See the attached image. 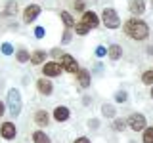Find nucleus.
<instances>
[{
	"label": "nucleus",
	"mask_w": 153,
	"mask_h": 143,
	"mask_svg": "<svg viewBox=\"0 0 153 143\" xmlns=\"http://www.w3.org/2000/svg\"><path fill=\"white\" fill-rule=\"evenodd\" d=\"M124 32H126V36H130L132 40H146L147 36H149V27H147L146 21H142V19L138 17H130L126 19V23H124Z\"/></svg>",
	"instance_id": "nucleus-1"
},
{
	"label": "nucleus",
	"mask_w": 153,
	"mask_h": 143,
	"mask_svg": "<svg viewBox=\"0 0 153 143\" xmlns=\"http://www.w3.org/2000/svg\"><path fill=\"white\" fill-rule=\"evenodd\" d=\"M8 109H10V114L12 116H17L19 113H21V94H19V90L12 88L8 92Z\"/></svg>",
	"instance_id": "nucleus-2"
},
{
	"label": "nucleus",
	"mask_w": 153,
	"mask_h": 143,
	"mask_svg": "<svg viewBox=\"0 0 153 143\" xmlns=\"http://www.w3.org/2000/svg\"><path fill=\"white\" fill-rule=\"evenodd\" d=\"M102 21L107 29H117L121 25V19H119V13L115 12L113 8H105L103 13H102Z\"/></svg>",
	"instance_id": "nucleus-3"
},
{
	"label": "nucleus",
	"mask_w": 153,
	"mask_h": 143,
	"mask_svg": "<svg viewBox=\"0 0 153 143\" xmlns=\"http://www.w3.org/2000/svg\"><path fill=\"white\" fill-rule=\"evenodd\" d=\"M59 65L63 67V71H67V73H73V74L79 73V63H76V59L69 54H63L59 57Z\"/></svg>",
	"instance_id": "nucleus-4"
},
{
	"label": "nucleus",
	"mask_w": 153,
	"mask_h": 143,
	"mask_svg": "<svg viewBox=\"0 0 153 143\" xmlns=\"http://www.w3.org/2000/svg\"><path fill=\"white\" fill-rule=\"evenodd\" d=\"M126 124H128V128H130V130H134V132L146 130V116H143V114H140V113H134V114H130V116H128Z\"/></svg>",
	"instance_id": "nucleus-5"
},
{
	"label": "nucleus",
	"mask_w": 153,
	"mask_h": 143,
	"mask_svg": "<svg viewBox=\"0 0 153 143\" xmlns=\"http://www.w3.org/2000/svg\"><path fill=\"white\" fill-rule=\"evenodd\" d=\"M61 71H63V67L59 63H56V61H48V63H44V67H42V74L44 76H59Z\"/></svg>",
	"instance_id": "nucleus-6"
},
{
	"label": "nucleus",
	"mask_w": 153,
	"mask_h": 143,
	"mask_svg": "<svg viewBox=\"0 0 153 143\" xmlns=\"http://www.w3.org/2000/svg\"><path fill=\"white\" fill-rule=\"evenodd\" d=\"M38 15H40V6H38V4H31V6H27L25 12H23V21L31 23V21H35Z\"/></svg>",
	"instance_id": "nucleus-7"
},
{
	"label": "nucleus",
	"mask_w": 153,
	"mask_h": 143,
	"mask_svg": "<svg viewBox=\"0 0 153 143\" xmlns=\"http://www.w3.org/2000/svg\"><path fill=\"white\" fill-rule=\"evenodd\" d=\"M16 133H17V130H16V126H13L12 122H4L2 126H0V136H2L4 139H13Z\"/></svg>",
	"instance_id": "nucleus-8"
},
{
	"label": "nucleus",
	"mask_w": 153,
	"mask_h": 143,
	"mask_svg": "<svg viewBox=\"0 0 153 143\" xmlns=\"http://www.w3.org/2000/svg\"><path fill=\"white\" fill-rule=\"evenodd\" d=\"M80 21L86 23V25H88L90 29H96V27L100 25V17H98V13H94V12H84Z\"/></svg>",
	"instance_id": "nucleus-9"
},
{
	"label": "nucleus",
	"mask_w": 153,
	"mask_h": 143,
	"mask_svg": "<svg viewBox=\"0 0 153 143\" xmlns=\"http://www.w3.org/2000/svg\"><path fill=\"white\" fill-rule=\"evenodd\" d=\"M36 88H38V92L42 95H50L54 92V86H52V82L48 78H38L36 80Z\"/></svg>",
	"instance_id": "nucleus-10"
},
{
	"label": "nucleus",
	"mask_w": 153,
	"mask_h": 143,
	"mask_svg": "<svg viewBox=\"0 0 153 143\" xmlns=\"http://www.w3.org/2000/svg\"><path fill=\"white\" fill-rule=\"evenodd\" d=\"M76 82H79L80 88H88L90 86V73L86 69H79V73H76Z\"/></svg>",
	"instance_id": "nucleus-11"
},
{
	"label": "nucleus",
	"mask_w": 153,
	"mask_h": 143,
	"mask_svg": "<svg viewBox=\"0 0 153 143\" xmlns=\"http://www.w3.org/2000/svg\"><path fill=\"white\" fill-rule=\"evenodd\" d=\"M69 116H71V111H69L67 107H63V105L56 107V111H54V118H56L57 122H65Z\"/></svg>",
	"instance_id": "nucleus-12"
},
{
	"label": "nucleus",
	"mask_w": 153,
	"mask_h": 143,
	"mask_svg": "<svg viewBox=\"0 0 153 143\" xmlns=\"http://www.w3.org/2000/svg\"><path fill=\"white\" fill-rule=\"evenodd\" d=\"M130 12L134 13V17L142 15V13L146 12V2H143V0H132L130 2Z\"/></svg>",
	"instance_id": "nucleus-13"
},
{
	"label": "nucleus",
	"mask_w": 153,
	"mask_h": 143,
	"mask_svg": "<svg viewBox=\"0 0 153 143\" xmlns=\"http://www.w3.org/2000/svg\"><path fill=\"white\" fill-rule=\"evenodd\" d=\"M107 55H109V59H113V61L121 59V57H123V48L119 44H111L107 48Z\"/></svg>",
	"instance_id": "nucleus-14"
},
{
	"label": "nucleus",
	"mask_w": 153,
	"mask_h": 143,
	"mask_svg": "<svg viewBox=\"0 0 153 143\" xmlns=\"http://www.w3.org/2000/svg\"><path fill=\"white\" fill-rule=\"evenodd\" d=\"M35 122L38 124L40 128H44V126H48V122H50V116H48V113L46 111H36L35 113Z\"/></svg>",
	"instance_id": "nucleus-15"
},
{
	"label": "nucleus",
	"mask_w": 153,
	"mask_h": 143,
	"mask_svg": "<svg viewBox=\"0 0 153 143\" xmlns=\"http://www.w3.org/2000/svg\"><path fill=\"white\" fill-rule=\"evenodd\" d=\"M44 59H46V52H44V50H36L35 54L31 55V63H33V65H40V63H44Z\"/></svg>",
	"instance_id": "nucleus-16"
},
{
	"label": "nucleus",
	"mask_w": 153,
	"mask_h": 143,
	"mask_svg": "<svg viewBox=\"0 0 153 143\" xmlns=\"http://www.w3.org/2000/svg\"><path fill=\"white\" fill-rule=\"evenodd\" d=\"M59 15H61V21H63V25H65L67 29L75 27V19H73V15H71L69 12H65V10H63V12H61Z\"/></svg>",
	"instance_id": "nucleus-17"
},
{
	"label": "nucleus",
	"mask_w": 153,
	"mask_h": 143,
	"mask_svg": "<svg viewBox=\"0 0 153 143\" xmlns=\"http://www.w3.org/2000/svg\"><path fill=\"white\" fill-rule=\"evenodd\" d=\"M33 141L35 143H50V137H48L42 130H36L35 133H33Z\"/></svg>",
	"instance_id": "nucleus-18"
},
{
	"label": "nucleus",
	"mask_w": 153,
	"mask_h": 143,
	"mask_svg": "<svg viewBox=\"0 0 153 143\" xmlns=\"http://www.w3.org/2000/svg\"><path fill=\"white\" fill-rule=\"evenodd\" d=\"M102 114H103L105 118H113V116H115V107H113V105L103 103V105H102Z\"/></svg>",
	"instance_id": "nucleus-19"
},
{
	"label": "nucleus",
	"mask_w": 153,
	"mask_h": 143,
	"mask_svg": "<svg viewBox=\"0 0 153 143\" xmlns=\"http://www.w3.org/2000/svg\"><path fill=\"white\" fill-rule=\"evenodd\" d=\"M88 31H90V27L86 25V23H82V21H79V23L75 25V32H76V35H80V36L88 35Z\"/></svg>",
	"instance_id": "nucleus-20"
},
{
	"label": "nucleus",
	"mask_w": 153,
	"mask_h": 143,
	"mask_svg": "<svg viewBox=\"0 0 153 143\" xmlns=\"http://www.w3.org/2000/svg\"><path fill=\"white\" fill-rule=\"evenodd\" d=\"M142 82L146 86H153V71H146L142 74Z\"/></svg>",
	"instance_id": "nucleus-21"
},
{
	"label": "nucleus",
	"mask_w": 153,
	"mask_h": 143,
	"mask_svg": "<svg viewBox=\"0 0 153 143\" xmlns=\"http://www.w3.org/2000/svg\"><path fill=\"white\" fill-rule=\"evenodd\" d=\"M17 61H19V63H27V61H31V54L25 52V50H19L17 52Z\"/></svg>",
	"instance_id": "nucleus-22"
},
{
	"label": "nucleus",
	"mask_w": 153,
	"mask_h": 143,
	"mask_svg": "<svg viewBox=\"0 0 153 143\" xmlns=\"http://www.w3.org/2000/svg\"><path fill=\"white\" fill-rule=\"evenodd\" d=\"M6 15H16L17 13V2H8V8L4 10Z\"/></svg>",
	"instance_id": "nucleus-23"
},
{
	"label": "nucleus",
	"mask_w": 153,
	"mask_h": 143,
	"mask_svg": "<svg viewBox=\"0 0 153 143\" xmlns=\"http://www.w3.org/2000/svg\"><path fill=\"white\" fill-rule=\"evenodd\" d=\"M143 143H153V126L146 128V132H143Z\"/></svg>",
	"instance_id": "nucleus-24"
},
{
	"label": "nucleus",
	"mask_w": 153,
	"mask_h": 143,
	"mask_svg": "<svg viewBox=\"0 0 153 143\" xmlns=\"http://www.w3.org/2000/svg\"><path fill=\"white\" fill-rule=\"evenodd\" d=\"M0 50H2V54H4V55H12V54H13V46H12V44H8V42H4V44L0 46Z\"/></svg>",
	"instance_id": "nucleus-25"
},
{
	"label": "nucleus",
	"mask_w": 153,
	"mask_h": 143,
	"mask_svg": "<svg viewBox=\"0 0 153 143\" xmlns=\"http://www.w3.org/2000/svg\"><path fill=\"white\" fill-rule=\"evenodd\" d=\"M113 128H115V132H123L124 128H126V122L121 120V118H117V120L113 122Z\"/></svg>",
	"instance_id": "nucleus-26"
},
{
	"label": "nucleus",
	"mask_w": 153,
	"mask_h": 143,
	"mask_svg": "<svg viewBox=\"0 0 153 143\" xmlns=\"http://www.w3.org/2000/svg\"><path fill=\"white\" fill-rule=\"evenodd\" d=\"M115 101H117V103H124V101H126V92H124V90L117 92V94H115Z\"/></svg>",
	"instance_id": "nucleus-27"
},
{
	"label": "nucleus",
	"mask_w": 153,
	"mask_h": 143,
	"mask_svg": "<svg viewBox=\"0 0 153 143\" xmlns=\"http://www.w3.org/2000/svg\"><path fill=\"white\" fill-rule=\"evenodd\" d=\"M84 6H86V4H84V0H75V2H73V8L76 10V12H82Z\"/></svg>",
	"instance_id": "nucleus-28"
},
{
	"label": "nucleus",
	"mask_w": 153,
	"mask_h": 143,
	"mask_svg": "<svg viewBox=\"0 0 153 143\" xmlns=\"http://www.w3.org/2000/svg\"><path fill=\"white\" fill-rule=\"evenodd\" d=\"M96 55H98V57H103V55H107V48H103V46H98V48H96Z\"/></svg>",
	"instance_id": "nucleus-29"
},
{
	"label": "nucleus",
	"mask_w": 153,
	"mask_h": 143,
	"mask_svg": "<svg viewBox=\"0 0 153 143\" xmlns=\"http://www.w3.org/2000/svg\"><path fill=\"white\" fill-rule=\"evenodd\" d=\"M61 42H63V44H69V42H71V31H69V29L63 32V40H61Z\"/></svg>",
	"instance_id": "nucleus-30"
},
{
	"label": "nucleus",
	"mask_w": 153,
	"mask_h": 143,
	"mask_svg": "<svg viewBox=\"0 0 153 143\" xmlns=\"http://www.w3.org/2000/svg\"><path fill=\"white\" fill-rule=\"evenodd\" d=\"M35 36L36 38H42V36H44V27H36L35 29Z\"/></svg>",
	"instance_id": "nucleus-31"
},
{
	"label": "nucleus",
	"mask_w": 153,
	"mask_h": 143,
	"mask_svg": "<svg viewBox=\"0 0 153 143\" xmlns=\"http://www.w3.org/2000/svg\"><path fill=\"white\" fill-rule=\"evenodd\" d=\"M75 143H90V139H88V137H76Z\"/></svg>",
	"instance_id": "nucleus-32"
},
{
	"label": "nucleus",
	"mask_w": 153,
	"mask_h": 143,
	"mask_svg": "<svg viewBox=\"0 0 153 143\" xmlns=\"http://www.w3.org/2000/svg\"><path fill=\"white\" fill-rule=\"evenodd\" d=\"M98 124H100L98 120H90V128H98Z\"/></svg>",
	"instance_id": "nucleus-33"
},
{
	"label": "nucleus",
	"mask_w": 153,
	"mask_h": 143,
	"mask_svg": "<svg viewBox=\"0 0 153 143\" xmlns=\"http://www.w3.org/2000/svg\"><path fill=\"white\" fill-rule=\"evenodd\" d=\"M2 114H4V103L0 101V116H2Z\"/></svg>",
	"instance_id": "nucleus-34"
},
{
	"label": "nucleus",
	"mask_w": 153,
	"mask_h": 143,
	"mask_svg": "<svg viewBox=\"0 0 153 143\" xmlns=\"http://www.w3.org/2000/svg\"><path fill=\"white\" fill-rule=\"evenodd\" d=\"M151 99H153V86H151Z\"/></svg>",
	"instance_id": "nucleus-35"
},
{
	"label": "nucleus",
	"mask_w": 153,
	"mask_h": 143,
	"mask_svg": "<svg viewBox=\"0 0 153 143\" xmlns=\"http://www.w3.org/2000/svg\"><path fill=\"white\" fill-rule=\"evenodd\" d=\"M151 2H153V0H151Z\"/></svg>",
	"instance_id": "nucleus-36"
}]
</instances>
